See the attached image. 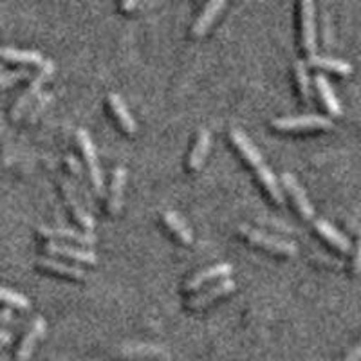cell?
Here are the masks:
<instances>
[{
  "instance_id": "obj_20",
  "label": "cell",
  "mask_w": 361,
  "mask_h": 361,
  "mask_svg": "<svg viewBox=\"0 0 361 361\" xmlns=\"http://www.w3.org/2000/svg\"><path fill=\"white\" fill-rule=\"evenodd\" d=\"M209 145H212V135H209L208 128H201L197 134V140L193 143L192 152L188 156V169L197 170L202 164V161L206 159L209 150Z\"/></svg>"
},
{
  "instance_id": "obj_7",
  "label": "cell",
  "mask_w": 361,
  "mask_h": 361,
  "mask_svg": "<svg viewBox=\"0 0 361 361\" xmlns=\"http://www.w3.org/2000/svg\"><path fill=\"white\" fill-rule=\"evenodd\" d=\"M282 185L283 188H288L289 195H291L293 201H295L300 215L304 219H307V221H311V219L314 217V206L309 201L307 193H305L304 186L300 185V180L296 179L291 172H282Z\"/></svg>"
},
{
  "instance_id": "obj_32",
  "label": "cell",
  "mask_w": 361,
  "mask_h": 361,
  "mask_svg": "<svg viewBox=\"0 0 361 361\" xmlns=\"http://www.w3.org/2000/svg\"><path fill=\"white\" fill-rule=\"evenodd\" d=\"M324 40H325V45H327V47H331V45H333V40H331V25H329L327 13H324Z\"/></svg>"
},
{
  "instance_id": "obj_15",
  "label": "cell",
  "mask_w": 361,
  "mask_h": 361,
  "mask_svg": "<svg viewBox=\"0 0 361 361\" xmlns=\"http://www.w3.org/2000/svg\"><path fill=\"white\" fill-rule=\"evenodd\" d=\"M314 228H316V231L322 235V237L327 238L329 243L333 244V246H336L340 251L349 253L350 247H353L349 237L341 233L336 226H333L329 221H325V219H318V221H314Z\"/></svg>"
},
{
  "instance_id": "obj_8",
  "label": "cell",
  "mask_w": 361,
  "mask_h": 361,
  "mask_svg": "<svg viewBox=\"0 0 361 361\" xmlns=\"http://www.w3.org/2000/svg\"><path fill=\"white\" fill-rule=\"evenodd\" d=\"M60 183H62L63 195H66V201H67V204H69V208L73 209L74 217L78 219V222L83 226V228H85L87 231H92V228H94V219L90 217V214L85 209V206H83L82 201H80L74 183H71L67 177H62V179H60Z\"/></svg>"
},
{
  "instance_id": "obj_21",
  "label": "cell",
  "mask_w": 361,
  "mask_h": 361,
  "mask_svg": "<svg viewBox=\"0 0 361 361\" xmlns=\"http://www.w3.org/2000/svg\"><path fill=\"white\" fill-rule=\"evenodd\" d=\"M2 56L9 62H22V63H33V66H44L45 60L38 51L33 49H20V47H13V45H4L2 47Z\"/></svg>"
},
{
  "instance_id": "obj_3",
  "label": "cell",
  "mask_w": 361,
  "mask_h": 361,
  "mask_svg": "<svg viewBox=\"0 0 361 361\" xmlns=\"http://www.w3.org/2000/svg\"><path fill=\"white\" fill-rule=\"evenodd\" d=\"M54 71V63L53 60H45L44 66L40 67V69L37 71V74H35L33 78H31V82H29V85L25 87V90L22 92L20 96L17 98V102H15V105L11 107V118L13 119H18L22 116V112L27 109V105H31V102L35 99V96L40 92V89L44 87V83L49 80V76L53 74Z\"/></svg>"
},
{
  "instance_id": "obj_24",
  "label": "cell",
  "mask_w": 361,
  "mask_h": 361,
  "mask_svg": "<svg viewBox=\"0 0 361 361\" xmlns=\"http://www.w3.org/2000/svg\"><path fill=\"white\" fill-rule=\"evenodd\" d=\"M295 74L300 87V94H302L304 102L309 103V99H311V83H309L307 66L304 63V60H296L295 62Z\"/></svg>"
},
{
  "instance_id": "obj_5",
  "label": "cell",
  "mask_w": 361,
  "mask_h": 361,
  "mask_svg": "<svg viewBox=\"0 0 361 361\" xmlns=\"http://www.w3.org/2000/svg\"><path fill=\"white\" fill-rule=\"evenodd\" d=\"M271 125L279 130H302V128H331L333 121L327 116L314 114H296V116H280L273 119Z\"/></svg>"
},
{
  "instance_id": "obj_17",
  "label": "cell",
  "mask_w": 361,
  "mask_h": 361,
  "mask_svg": "<svg viewBox=\"0 0 361 361\" xmlns=\"http://www.w3.org/2000/svg\"><path fill=\"white\" fill-rule=\"evenodd\" d=\"M107 99H109V105H111L112 112H114L116 119L119 121V125H121V127H123L128 134H134V132L137 130V125H135V119L132 118L130 111H128L127 105H125L123 98H121L118 92H109Z\"/></svg>"
},
{
  "instance_id": "obj_23",
  "label": "cell",
  "mask_w": 361,
  "mask_h": 361,
  "mask_svg": "<svg viewBox=\"0 0 361 361\" xmlns=\"http://www.w3.org/2000/svg\"><path fill=\"white\" fill-rule=\"evenodd\" d=\"M309 63L316 67H322V69H331L334 73L340 74H349L353 73V66L349 62H345L341 58L329 56V54H311L309 56Z\"/></svg>"
},
{
  "instance_id": "obj_16",
  "label": "cell",
  "mask_w": 361,
  "mask_h": 361,
  "mask_svg": "<svg viewBox=\"0 0 361 361\" xmlns=\"http://www.w3.org/2000/svg\"><path fill=\"white\" fill-rule=\"evenodd\" d=\"M125 180H127V169L123 164H118L112 170V183H111V195H109V212L112 215L118 214L121 208V199H123Z\"/></svg>"
},
{
  "instance_id": "obj_33",
  "label": "cell",
  "mask_w": 361,
  "mask_h": 361,
  "mask_svg": "<svg viewBox=\"0 0 361 361\" xmlns=\"http://www.w3.org/2000/svg\"><path fill=\"white\" fill-rule=\"evenodd\" d=\"M0 336H2V343L8 345V341H9V333H8V331H2V333H0Z\"/></svg>"
},
{
  "instance_id": "obj_19",
  "label": "cell",
  "mask_w": 361,
  "mask_h": 361,
  "mask_svg": "<svg viewBox=\"0 0 361 361\" xmlns=\"http://www.w3.org/2000/svg\"><path fill=\"white\" fill-rule=\"evenodd\" d=\"M37 266L38 267H44V269H49L58 273V275H66L71 276V279H85V271L82 269L80 266H74V264H67L62 262V260H56V259H51V257H40L37 260Z\"/></svg>"
},
{
  "instance_id": "obj_4",
  "label": "cell",
  "mask_w": 361,
  "mask_h": 361,
  "mask_svg": "<svg viewBox=\"0 0 361 361\" xmlns=\"http://www.w3.org/2000/svg\"><path fill=\"white\" fill-rule=\"evenodd\" d=\"M76 140H78L80 147H82V152H83V157H85L90 180H92V186H94L98 195H103V193H105V180H103V172L102 169H99L94 143H92L89 132H87L85 128H78V130H76Z\"/></svg>"
},
{
  "instance_id": "obj_6",
  "label": "cell",
  "mask_w": 361,
  "mask_h": 361,
  "mask_svg": "<svg viewBox=\"0 0 361 361\" xmlns=\"http://www.w3.org/2000/svg\"><path fill=\"white\" fill-rule=\"evenodd\" d=\"M314 2L304 0L300 2V24H302V47L311 54L316 51V20H314Z\"/></svg>"
},
{
  "instance_id": "obj_26",
  "label": "cell",
  "mask_w": 361,
  "mask_h": 361,
  "mask_svg": "<svg viewBox=\"0 0 361 361\" xmlns=\"http://www.w3.org/2000/svg\"><path fill=\"white\" fill-rule=\"evenodd\" d=\"M159 347L156 345H130V347H123L121 353L127 354V356H145V354H157L159 353Z\"/></svg>"
},
{
  "instance_id": "obj_22",
  "label": "cell",
  "mask_w": 361,
  "mask_h": 361,
  "mask_svg": "<svg viewBox=\"0 0 361 361\" xmlns=\"http://www.w3.org/2000/svg\"><path fill=\"white\" fill-rule=\"evenodd\" d=\"M163 219L166 222L170 230L177 235V237L183 240L185 244H192L193 243V233L190 230V226L186 224V221L177 214L176 209H164L163 212Z\"/></svg>"
},
{
  "instance_id": "obj_35",
  "label": "cell",
  "mask_w": 361,
  "mask_h": 361,
  "mask_svg": "<svg viewBox=\"0 0 361 361\" xmlns=\"http://www.w3.org/2000/svg\"><path fill=\"white\" fill-rule=\"evenodd\" d=\"M9 316H11L9 309H4V311H2V322H9Z\"/></svg>"
},
{
  "instance_id": "obj_30",
  "label": "cell",
  "mask_w": 361,
  "mask_h": 361,
  "mask_svg": "<svg viewBox=\"0 0 361 361\" xmlns=\"http://www.w3.org/2000/svg\"><path fill=\"white\" fill-rule=\"evenodd\" d=\"M338 361H361V340L357 341L353 349H350L349 353L345 354V356Z\"/></svg>"
},
{
  "instance_id": "obj_29",
  "label": "cell",
  "mask_w": 361,
  "mask_h": 361,
  "mask_svg": "<svg viewBox=\"0 0 361 361\" xmlns=\"http://www.w3.org/2000/svg\"><path fill=\"white\" fill-rule=\"evenodd\" d=\"M51 98H53V94H51V92H47V94H44L38 98V103L35 105L33 109H31V112H29V119H31V121H33V119L40 114V111L45 107V105H47V103H49Z\"/></svg>"
},
{
  "instance_id": "obj_31",
  "label": "cell",
  "mask_w": 361,
  "mask_h": 361,
  "mask_svg": "<svg viewBox=\"0 0 361 361\" xmlns=\"http://www.w3.org/2000/svg\"><path fill=\"white\" fill-rule=\"evenodd\" d=\"M354 273H361V230H360V237H357V247H356V255H354Z\"/></svg>"
},
{
  "instance_id": "obj_28",
  "label": "cell",
  "mask_w": 361,
  "mask_h": 361,
  "mask_svg": "<svg viewBox=\"0 0 361 361\" xmlns=\"http://www.w3.org/2000/svg\"><path fill=\"white\" fill-rule=\"evenodd\" d=\"M66 161L67 164H69V169L73 170L74 177H76V180H78V186L80 188H85V176H83V169L80 166L78 159H76V156H73V154H67L66 156Z\"/></svg>"
},
{
  "instance_id": "obj_25",
  "label": "cell",
  "mask_w": 361,
  "mask_h": 361,
  "mask_svg": "<svg viewBox=\"0 0 361 361\" xmlns=\"http://www.w3.org/2000/svg\"><path fill=\"white\" fill-rule=\"evenodd\" d=\"M2 300H4L6 304L13 305V307L17 309H29V300L25 298L24 295H20V293H17L15 289L8 288V286H4L2 288Z\"/></svg>"
},
{
  "instance_id": "obj_12",
  "label": "cell",
  "mask_w": 361,
  "mask_h": 361,
  "mask_svg": "<svg viewBox=\"0 0 361 361\" xmlns=\"http://www.w3.org/2000/svg\"><path fill=\"white\" fill-rule=\"evenodd\" d=\"M231 271H233V266L228 262H221V264H214V266H208L204 269L195 271L192 276L185 282V289L186 291H193V289L201 288L202 283H206L208 280L219 279V276H226L230 275Z\"/></svg>"
},
{
  "instance_id": "obj_13",
  "label": "cell",
  "mask_w": 361,
  "mask_h": 361,
  "mask_svg": "<svg viewBox=\"0 0 361 361\" xmlns=\"http://www.w3.org/2000/svg\"><path fill=\"white\" fill-rule=\"evenodd\" d=\"M44 333H45V320L42 318V316H37L33 324H31V327H29V331L25 333V336L22 338L20 345H18L17 361L29 360V356L33 354L35 345H37V341L44 336Z\"/></svg>"
},
{
  "instance_id": "obj_2",
  "label": "cell",
  "mask_w": 361,
  "mask_h": 361,
  "mask_svg": "<svg viewBox=\"0 0 361 361\" xmlns=\"http://www.w3.org/2000/svg\"><path fill=\"white\" fill-rule=\"evenodd\" d=\"M238 233L246 237L250 243L257 244V246H262L269 251H275V253L282 255H296L298 247L293 240H283V238L275 237V235H269L266 231L259 230V228H253L250 224H238Z\"/></svg>"
},
{
  "instance_id": "obj_9",
  "label": "cell",
  "mask_w": 361,
  "mask_h": 361,
  "mask_svg": "<svg viewBox=\"0 0 361 361\" xmlns=\"http://www.w3.org/2000/svg\"><path fill=\"white\" fill-rule=\"evenodd\" d=\"M235 280L233 279H222L219 280L217 283H214V286H209V288L202 289L199 295L192 296V298L188 300V305L192 309H201V307H206L208 304H212L214 300L221 298V296L228 295V293H231L235 289Z\"/></svg>"
},
{
  "instance_id": "obj_1",
  "label": "cell",
  "mask_w": 361,
  "mask_h": 361,
  "mask_svg": "<svg viewBox=\"0 0 361 361\" xmlns=\"http://www.w3.org/2000/svg\"><path fill=\"white\" fill-rule=\"evenodd\" d=\"M230 135H231V141L235 143V147H237L238 150H240V154L244 156V159L253 166V170L257 172L259 179L262 180L264 186L267 188V192L271 193V197L275 199L279 204H283V192L279 185V179L275 177L273 170L267 166V163L264 161L262 154H260V150L257 148V145L247 137L246 132L240 130L238 127L231 128Z\"/></svg>"
},
{
  "instance_id": "obj_11",
  "label": "cell",
  "mask_w": 361,
  "mask_h": 361,
  "mask_svg": "<svg viewBox=\"0 0 361 361\" xmlns=\"http://www.w3.org/2000/svg\"><path fill=\"white\" fill-rule=\"evenodd\" d=\"M44 247L47 253L60 255V257H67V259L78 260V262L96 264V253L92 250H87V247L71 246V244L58 243V240H51V243L45 244Z\"/></svg>"
},
{
  "instance_id": "obj_18",
  "label": "cell",
  "mask_w": 361,
  "mask_h": 361,
  "mask_svg": "<svg viewBox=\"0 0 361 361\" xmlns=\"http://www.w3.org/2000/svg\"><path fill=\"white\" fill-rule=\"evenodd\" d=\"M314 83H316V89H318V94H320L322 102L325 103L327 111L331 112L333 116H340L341 114V103L338 102L336 94H334V90H333V85H331V82L327 80V76L322 73H318L316 74Z\"/></svg>"
},
{
  "instance_id": "obj_34",
  "label": "cell",
  "mask_w": 361,
  "mask_h": 361,
  "mask_svg": "<svg viewBox=\"0 0 361 361\" xmlns=\"http://www.w3.org/2000/svg\"><path fill=\"white\" fill-rule=\"evenodd\" d=\"M123 9H134L135 6H137V2H123Z\"/></svg>"
},
{
  "instance_id": "obj_10",
  "label": "cell",
  "mask_w": 361,
  "mask_h": 361,
  "mask_svg": "<svg viewBox=\"0 0 361 361\" xmlns=\"http://www.w3.org/2000/svg\"><path fill=\"white\" fill-rule=\"evenodd\" d=\"M38 233L44 237H56L74 240L83 246H92L96 243V235L92 231H78L74 228H58V226H38Z\"/></svg>"
},
{
  "instance_id": "obj_27",
  "label": "cell",
  "mask_w": 361,
  "mask_h": 361,
  "mask_svg": "<svg viewBox=\"0 0 361 361\" xmlns=\"http://www.w3.org/2000/svg\"><path fill=\"white\" fill-rule=\"evenodd\" d=\"M25 76H29V69L27 67H20V69L15 71H4L2 76H0V80H2V85L9 87L11 83L18 82L20 78H25Z\"/></svg>"
},
{
  "instance_id": "obj_14",
  "label": "cell",
  "mask_w": 361,
  "mask_h": 361,
  "mask_svg": "<svg viewBox=\"0 0 361 361\" xmlns=\"http://www.w3.org/2000/svg\"><path fill=\"white\" fill-rule=\"evenodd\" d=\"M224 6H226L224 0H209V2H206V6L201 9V13L197 15L195 22H193L192 33L195 35V37L204 35L206 31H208L209 25H212V22H214L215 18H217L219 13L222 11Z\"/></svg>"
}]
</instances>
